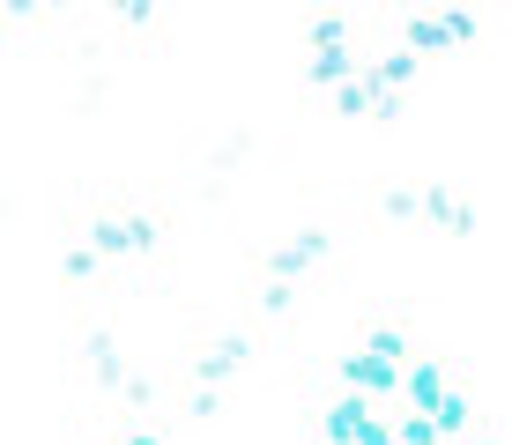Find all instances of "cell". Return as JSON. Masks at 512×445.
Segmentation results:
<instances>
[{
	"label": "cell",
	"mask_w": 512,
	"mask_h": 445,
	"mask_svg": "<svg viewBox=\"0 0 512 445\" xmlns=\"http://www.w3.org/2000/svg\"><path fill=\"white\" fill-rule=\"evenodd\" d=\"M423 216L446 230V238H475V208L446 186V178H431V186H423Z\"/></svg>",
	"instance_id": "52a82bcc"
},
{
	"label": "cell",
	"mask_w": 512,
	"mask_h": 445,
	"mask_svg": "<svg viewBox=\"0 0 512 445\" xmlns=\"http://www.w3.org/2000/svg\"><path fill=\"white\" fill-rule=\"evenodd\" d=\"M112 445H164V431H127V438H112Z\"/></svg>",
	"instance_id": "e0dca14e"
},
{
	"label": "cell",
	"mask_w": 512,
	"mask_h": 445,
	"mask_svg": "<svg viewBox=\"0 0 512 445\" xmlns=\"http://www.w3.org/2000/svg\"><path fill=\"white\" fill-rule=\"evenodd\" d=\"M90 379H97V386H119V394H127V386H134L127 356L112 349V334H90Z\"/></svg>",
	"instance_id": "30bf717a"
},
{
	"label": "cell",
	"mask_w": 512,
	"mask_h": 445,
	"mask_svg": "<svg viewBox=\"0 0 512 445\" xmlns=\"http://www.w3.org/2000/svg\"><path fill=\"white\" fill-rule=\"evenodd\" d=\"M364 349H372V356H386L394 371H409V364H416V342H409V327H394V319L364 327Z\"/></svg>",
	"instance_id": "9c48e42d"
},
{
	"label": "cell",
	"mask_w": 512,
	"mask_h": 445,
	"mask_svg": "<svg viewBox=\"0 0 512 445\" xmlns=\"http://www.w3.org/2000/svg\"><path fill=\"white\" fill-rule=\"evenodd\" d=\"M386 216H401V223H409V216H423V186H386Z\"/></svg>",
	"instance_id": "5bb4252c"
},
{
	"label": "cell",
	"mask_w": 512,
	"mask_h": 445,
	"mask_svg": "<svg viewBox=\"0 0 512 445\" xmlns=\"http://www.w3.org/2000/svg\"><path fill=\"white\" fill-rule=\"evenodd\" d=\"M290 305H297V282H275V275L260 282V312H268V319H282Z\"/></svg>",
	"instance_id": "2e32d148"
},
{
	"label": "cell",
	"mask_w": 512,
	"mask_h": 445,
	"mask_svg": "<svg viewBox=\"0 0 512 445\" xmlns=\"http://www.w3.org/2000/svg\"><path fill=\"white\" fill-rule=\"evenodd\" d=\"M401 394H409L416 416H438V408L453 401V386H446V371H438V356H416V364H409V379H401Z\"/></svg>",
	"instance_id": "ba28073f"
},
{
	"label": "cell",
	"mask_w": 512,
	"mask_h": 445,
	"mask_svg": "<svg viewBox=\"0 0 512 445\" xmlns=\"http://www.w3.org/2000/svg\"><path fill=\"white\" fill-rule=\"evenodd\" d=\"M327 245H334V238H327L320 223H312V230H297L290 245H275V253H268V275H275V282H297L312 260H327Z\"/></svg>",
	"instance_id": "8992f818"
},
{
	"label": "cell",
	"mask_w": 512,
	"mask_h": 445,
	"mask_svg": "<svg viewBox=\"0 0 512 445\" xmlns=\"http://www.w3.org/2000/svg\"><path fill=\"white\" fill-rule=\"evenodd\" d=\"M438 438H446V431H438L431 416H416V408H409V416L394 423V445H438Z\"/></svg>",
	"instance_id": "4fadbf2b"
},
{
	"label": "cell",
	"mask_w": 512,
	"mask_h": 445,
	"mask_svg": "<svg viewBox=\"0 0 512 445\" xmlns=\"http://www.w3.org/2000/svg\"><path fill=\"white\" fill-rule=\"evenodd\" d=\"M253 364V342L245 334H216V342L193 349V394H216L223 379H238V371Z\"/></svg>",
	"instance_id": "277c9868"
},
{
	"label": "cell",
	"mask_w": 512,
	"mask_h": 445,
	"mask_svg": "<svg viewBox=\"0 0 512 445\" xmlns=\"http://www.w3.org/2000/svg\"><path fill=\"white\" fill-rule=\"evenodd\" d=\"M401 379H409V371H394V364H386V356H372L364 342H357V349L342 356V394H372V401H379V394H394Z\"/></svg>",
	"instance_id": "5b68a950"
},
{
	"label": "cell",
	"mask_w": 512,
	"mask_h": 445,
	"mask_svg": "<svg viewBox=\"0 0 512 445\" xmlns=\"http://www.w3.org/2000/svg\"><path fill=\"white\" fill-rule=\"evenodd\" d=\"M156 238H164V216H156V208H97L82 245H90L97 260H141V253H156Z\"/></svg>",
	"instance_id": "6da1fadb"
},
{
	"label": "cell",
	"mask_w": 512,
	"mask_h": 445,
	"mask_svg": "<svg viewBox=\"0 0 512 445\" xmlns=\"http://www.w3.org/2000/svg\"><path fill=\"white\" fill-rule=\"evenodd\" d=\"M475 30H483V15H475V8H446V15H438V8H416L409 23H401V52H416V60H423V52L468 45Z\"/></svg>",
	"instance_id": "3957f363"
},
{
	"label": "cell",
	"mask_w": 512,
	"mask_h": 445,
	"mask_svg": "<svg viewBox=\"0 0 512 445\" xmlns=\"http://www.w3.org/2000/svg\"><path fill=\"white\" fill-rule=\"evenodd\" d=\"M320 431L327 445H394V423L372 416V394H334L320 408Z\"/></svg>",
	"instance_id": "7a4b0ae2"
},
{
	"label": "cell",
	"mask_w": 512,
	"mask_h": 445,
	"mask_svg": "<svg viewBox=\"0 0 512 445\" xmlns=\"http://www.w3.org/2000/svg\"><path fill=\"white\" fill-rule=\"evenodd\" d=\"M97 275V253H90V245H67V253H60V282H90Z\"/></svg>",
	"instance_id": "9a60e30c"
},
{
	"label": "cell",
	"mask_w": 512,
	"mask_h": 445,
	"mask_svg": "<svg viewBox=\"0 0 512 445\" xmlns=\"http://www.w3.org/2000/svg\"><path fill=\"white\" fill-rule=\"evenodd\" d=\"M305 45H312V52H342V45H349V8H320V15L305 23Z\"/></svg>",
	"instance_id": "8fae6325"
},
{
	"label": "cell",
	"mask_w": 512,
	"mask_h": 445,
	"mask_svg": "<svg viewBox=\"0 0 512 445\" xmlns=\"http://www.w3.org/2000/svg\"><path fill=\"white\" fill-rule=\"evenodd\" d=\"M431 423H438V431H446V438H468V431H475V401H468V394H453V401L438 408Z\"/></svg>",
	"instance_id": "7c38bea8"
}]
</instances>
